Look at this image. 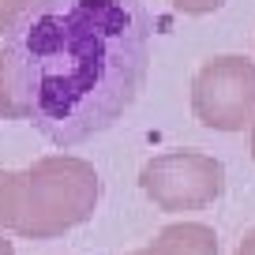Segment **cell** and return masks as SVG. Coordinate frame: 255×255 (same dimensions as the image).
<instances>
[{"label":"cell","instance_id":"cell-3","mask_svg":"<svg viewBox=\"0 0 255 255\" xmlns=\"http://www.w3.org/2000/svg\"><path fill=\"white\" fill-rule=\"evenodd\" d=\"M191 113L210 131H244L255 120V64L248 56H210L191 79Z\"/></svg>","mask_w":255,"mask_h":255},{"label":"cell","instance_id":"cell-11","mask_svg":"<svg viewBox=\"0 0 255 255\" xmlns=\"http://www.w3.org/2000/svg\"><path fill=\"white\" fill-rule=\"evenodd\" d=\"M0 173H4V169H0Z\"/></svg>","mask_w":255,"mask_h":255},{"label":"cell","instance_id":"cell-8","mask_svg":"<svg viewBox=\"0 0 255 255\" xmlns=\"http://www.w3.org/2000/svg\"><path fill=\"white\" fill-rule=\"evenodd\" d=\"M233 255H255V229H248L244 237H240V244H237Z\"/></svg>","mask_w":255,"mask_h":255},{"label":"cell","instance_id":"cell-4","mask_svg":"<svg viewBox=\"0 0 255 255\" xmlns=\"http://www.w3.org/2000/svg\"><path fill=\"white\" fill-rule=\"evenodd\" d=\"M139 188L158 210H203L225 191V165L199 150H169L143 165Z\"/></svg>","mask_w":255,"mask_h":255},{"label":"cell","instance_id":"cell-6","mask_svg":"<svg viewBox=\"0 0 255 255\" xmlns=\"http://www.w3.org/2000/svg\"><path fill=\"white\" fill-rule=\"evenodd\" d=\"M176 11H184V15H210V11H218L225 4V0H169Z\"/></svg>","mask_w":255,"mask_h":255},{"label":"cell","instance_id":"cell-5","mask_svg":"<svg viewBox=\"0 0 255 255\" xmlns=\"http://www.w3.org/2000/svg\"><path fill=\"white\" fill-rule=\"evenodd\" d=\"M131 255H218V233L203 222H176Z\"/></svg>","mask_w":255,"mask_h":255},{"label":"cell","instance_id":"cell-2","mask_svg":"<svg viewBox=\"0 0 255 255\" xmlns=\"http://www.w3.org/2000/svg\"><path fill=\"white\" fill-rule=\"evenodd\" d=\"M102 199L98 169L75 154H45L0 173V225L26 240H49L90 222Z\"/></svg>","mask_w":255,"mask_h":255},{"label":"cell","instance_id":"cell-1","mask_svg":"<svg viewBox=\"0 0 255 255\" xmlns=\"http://www.w3.org/2000/svg\"><path fill=\"white\" fill-rule=\"evenodd\" d=\"M150 34L143 0H30L0 41V117L64 150L109 131L146 83Z\"/></svg>","mask_w":255,"mask_h":255},{"label":"cell","instance_id":"cell-7","mask_svg":"<svg viewBox=\"0 0 255 255\" xmlns=\"http://www.w3.org/2000/svg\"><path fill=\"white\" fill-rule=\"evenodd\" d=\"M26 4H30V0H0V34L11 30V23L26 11Z\"/></svg>","mask_w":255,"mask_h":255},{"label":"cell","instance_id":"cell-9","mask_svg":"<svg viewBox=\"0 0 255 255\" xmlns=\"http://www.w3.org/2000/svg\"><path fill=\"white\" fill-rule=\"evenodd\" d=\"M0 255H15V248H11V240L0 233Z\"/></svg>","mask_w":255,"mask_h":255},{"label":"cell","instance_id":"cell-10","mask_svg":"<svg viewBox=\"0 0 255 255\" xmlns=\"http://www.w3.org/2000/svg\"><path fill=\"white\" fill-rule=\"evenodd\" d=\"M248 128H252V158H255V120H252Z\"/></svg>","mask_w":255,"mask_h":255}]
</instances>
